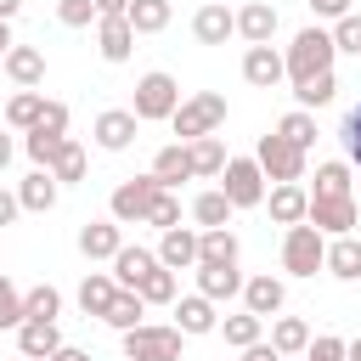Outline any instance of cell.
Listing matches in <instances>:
<instances>
[{
    "instance_id": "1",
    "label": "cell",
    "mask_w": 361,
    "mask_h": 361,
    "mask_svg": "<svg viewBox=\"0 0 361 361\" xmlns=\"http://www.w3.org/2000/svg\"><path fill=\"white\" fill-rule=\"evenodd\" d=\"M333 56H338V45H333V28H299L293 34V45L282 51V62H288V79L299 85V79H310V73H327L333 68Z\"/></svg>"
},
{
    "instance_id": "2",
    "label": "cell",
    "mask_w": 361,
    "mask_h": 361,
    "mask_svg": "<svg viewBox=\"0 0 361 361\" xmlns=\"http://www.w3.org/2000/svg\"><path fill=\"white\" fill-rule=\"evenodd\" d=\"M220 124H226V96H220V90H197V96H186V102L175 107V118H169V130H175L180 141L214 135Z\"/></svg>"
},
{
    "instance_id": "3",
    "label": "cell",
    "mask_w": 361,
    "mask_h": 361,
    "mask_svg": "<svg viewBox=\"0 0 361 361\" xmlns=\"http://www.w3.org/2000/svg\"><path fill=\"white\" fill-rule=\"evenodd\" d=\"M282 271H288V276H316V271H327V237H322L310 220L288 226V237H282Z\"/></svg>"
},
{
    "instance_id": "4",
    "label": "cell",
    "mask_w": 361,
    "mask_h": 361,
    "mask_svg": "<svg viewBox=\"0 0 361 361\" xmlns=\"http://www.w3.org/2000/svg\"><path fill=\"white\" fill-rule=\"evenodd\" d=\"M175 107H180V85H175V73H164V68H152V73H141L135 79V118L141 124H152V118H175Z\"/></svg>"
},
{
    "instance_id": "5",
    "label": "cell",
    "mask_w": 361,
    "mask_h": 361,
    "mask_svg": "<svg viewBox=\"0 0 361 361\" xmlns=\"http://www.w3.org/2000/svg\"><path fill=\"white\" fill-rule=\"evenodd\" d=\"M180 327H158V322H141L124 333V361H180Z\"/></svg>"
},
{
    "instance_id": "6",
    "label": "cell",
    "mask_w": 361,
    "mask_h": 361,
    "mask_svg": "<svg viewBox=\"0 0 361 361\" xmlns=\"http://www.w3.org/2000/svg\"><path fill=\"white\" fill-rule=\"evenodd\" d=\"M164 186H158V175L147 169V175H135V180H118L113 186V220L118 226H147V214H152V197H158Z\"/></svg>"
},
{
    "instance_id": "7",
    "label": "cell",
    "mask_w": 361,
    "mask_h": 361,
    "mask_svg": "<svg viewBox=\"0 0 361 361\" xmlns=\"http://www.w3.org/2000/svg\"><path fill=\"white\" fill-rule=\"evenodd\" d=\"M220 192L231 197V209H254V203H265V169H259V158H226V169H220Z\"/></svg>"
},
{
    "instance_id": "8",
    "label": "cell",
    "mask_w": 361,
    "mask_h": 361,
    "mask_svg": "<svg viewBox=\"0 0 361 361\" xmlns=\"http://www.w3.org/2000/svg\"><path fill=\"white\" fill-rule=\"evenodd\" d=\"M254 158H259L265 180H305V164H310V152H299V147H293V141H282L276 130H271V135H259Z\"/></svg>"
},
{
    "instance_id": "9",
    "label": "cell",
    "mask_w": 361,
    "mask_h": 361,
    "mask_svg": "<svg viewBox=\"0 0 361 361\" xmlns=\"http://www.w3.org/2000/svg\"><path fill=\"white\" fill-rule=\"evenodd\" d=\"M322 237H344L355 220H361V203H355V192L350 197H310V214H305Z\"/></svg>"
},
{
    "instance_id": "10",
    "label": "cell",
    "mask_w": 361,
    "mask_h": 361,
    "mask_svg": "<svg viewBox=\"0 0 361 361\" xmlns=\"http://www.w3.org/2000/svg\"><path fill=\"white\" fill-rule=\"evenodd\" d=\"M243 79H248L254 90H276V85L288 79L282 51H271V45H248V51H243Z\"/></svg>"
},
{
    "instance_id": "11",
    "label": "cell",
    "mask_w": 361,
    "mask_h": 361,
    "mask_svg": "<svg viewBox=\"0 0 361 361\" xmlns=\"http://www.w3.org/2000/svg\"><path fill=\"white\" fill-rule=\"evenodd\" d=\"M135 130H141L135 107H107V113H96V147H102V152H124V147L135 141Z\"/></svg>"
},
{
    "instance_id": "12",
    "label": "cell",
    "mask_w": 361,
    "mask_h": 361,
    "mask_svg": "<svg viewBox=\"0 0 361 361\" xmlns=\"http://www.w3.org/2000/svg\"><path fill=\"white\" fill-rule=\"evenodd\" d=\"M192 34H197V45H226V39L237 34V11H231V6H220V0H209V6H197Z\"/></svg>"
},
{
    "instance_id": "13",
    "label": "cell",
    "mask_w": 361,
    "mask_h": 361,
    "mask_svg": "<svg viewBox=\"0 0 361 361\" xmlns=\"http://www.w3.org/2000/svg\"><path fill=\"white\" fill-rule=\"evenodd\" d=\"M96 51H102V62H130V51H135L130 17H96Z\"/></svg>"
},
{
    "instance_id": "14",
    "label": "cell",
    "mask_w": 361,
    "mask_h": 361,
    "mask_svg": "<svg viewBox=\"0 0 361 361\" xmlns=\"http://www.w3.org/2000/svg\"><path fill=\"white\" fill-rule=\"evenodd\" d=\"M265 203H271V220H276V226H299V220L310 214V192H305L299 180H276V186L265 192Z\"/></svg>"
},
{
    "instance_id": "15",
    "label": "cell",
    "mask_w": 361,
    "mask_h": 361,
    "mask_svg": "<svg viewBox=\"0 0 361 361\" xmlns=\"http://www.w3.org/2000/svg\"><path fill=\"white\" fill-rule=\"evenodd\" d=\"M17 350H23L28 361H51V355L62 350V333H56V322H45V316H28V322L17 327Z\"/></svg>"
},
{
    "instance_id": "16",
    "label": "cell",
    "mask_w": 361,
    "mask_h": 361,
    "mask_svg": "<svg viewBox=\"0 0 361 361\" xmlns=\"http://www.w3.org/2000/svg\"><path fill=\"white\" fill-rule=\"evenodd\" d=\"M124 248V226L118 220H90V226H79V254L85 259H113Z\"/></svg>"
},
{
    "instance_id": "17",
    "label": "cell",
    "mask_w": 361,
    "mask_h": 361,
    "mask_svg": "<svg viewBox=\"0 0 361 361\" xmlns=\"http://www.w3.org/2000/svg\"><path fill=\"white\" fill-rule=\"evenodd\" d=\"M175 327H180L186 338H197V333H214V327H220V316H214V299H209V293H186V299H175Z\"/></svg>"
},
{
    "instance_id": "18",
    "label": "cell",
    "mask_w": 361,
    "mask_h": 361,
    "mask_svg": "<svg viewBox=\"0 0 361 361\" xmlns=\"http://www.w3.org/2000/svg\"><path fill=\"white\" fill-rule=\"evenodd\" d=\"M0 62H6V73H11L17 90H34V85L45 79V51H39V45H11Z\"/></svg>"
},
{
    "instance_id": "19",
    "label": "cell",
    "mask_w": 361,
    "mask_h": 361,
    "mask_svg": "<svg viewBox=\"0 0 361 361\" xmlns=\"http://www.w3.org/2000/svg\"><path fill=\"white\" fill-rule=\"evenodd\" d=\"M158 265H169V271H197V231H186V226H169L164 237H158Z\"/></svg>"
},
{
    "instance_id": "20",
    "label": "cell",
    "mask_w": 361,
    "mask_h": 361,
    "mask_svg": "<svg viewBox=\"0 0 361 361\" xmlns=\"http://www.w3.org/2000/svg\"><path fill=\"white\" fill-rule=\"evenodd\" d=\"M237 34H243L248 45H271V34H276V6H271V0H248V6L237 11Z\"/></svg>"
},
{
    "instance_id": "21",
    "label": "cell",
    "mask_w": 361,
    "mask_h": 361,
    "mask_svg": "<svg viewBox=\"0 0 361 361\" xmlns=\"http://www.w3.org/2000/svg\"><path fill=\"white\" fill-rule=\"evenodd\" d=\"M107 265H113L118 288H141V276H147V271H158V254H152V248H135V243H124V248H118Z\"/></svg>"
},
{
    "instance_id": "22",
    "label": "cell",
    "mask_w": 361,
    "mask_h": 361,
    "mask_svg": "<svg viewBox=\"0 0 361 361\" xmlns=\"http://www.w3.org/2000/svg\"><path fill=\"white\" fill-rule=\"evenodd\" d=\"M186 147H192V175H197V180H220V169H226V158H231L226 141H220V130H214V135H197V141H186Z\"/></svg>"
},
{
    "instance_id": "23",
    "label": "cell",
    "mask_w": 361,
    "mask_h": 361,
    "mask_svg": "<svg viewBox=\"0 0 361 361\" xmlns=\"http://www.w3.org/2000/svg\"><path fill=\"white\" fill-rule=\"evenodd\" d=\"M152 175H158V186H169V192H175L180 180H197V175H192V147H186V141L164 147V152L152 158Z\"/></svg>"
},
{
    "instance_id": "24",
    "label": "cell",
    "mask_w": 361,
    "mask_h": 361,
    "mask_svg": "<svg viewBox=\"0 0 361 361\" xmlns=\"http://www.w3.org/2000/svg\"><path fill=\"white\" fill-rule=\"evenodd\" d=\"M243 305H248L254 316H276V310H282V276H271V271L248 276V282H243Z\"/></svg>"
},
{
    "instance_id": "25",
    "label": "cell",
    "mask_w": 361,
    "mask_h": 361,
    "mask_svg": "<svg viewBox=\"0 0 361 361\" xmlns=\"http://www.w3.org/2000/svg\"><path fill=\"white\" fill-rule=\"evenodd\" d=\"M56 186H62V180H56L51 169H34V175L17 186V203H23L28 214H45V209H56Z\"/></svg>"
},
{
    "instance_id": "26",
    "label": "cell",
    "mask_w": 361,
    "mask_h": 361,
    "mask_svg": "<svg viewBox=\"0 0 361 361\" xmlns=\"http://www.w3.org/2000/svg\"><path fill=\"white\" fill-rule=\"evenodd\" d=\"M197 265H237V237H231V226L197 231Z\"/></svg>"
},
{
    "instance_id": "27",
    "label": "cell",
    "mask_w": 361,
    "mask_h": 361,
    "mask_svg": "<svg viewBox=\"0 0 361 361\" xmlns=\"http://www.w3.org/2000/svg\"><path fill=\"white\" fill-rule=\"evenodd\" d=\"M243 282H248V276H243L237 265H197V293H209L214 305L231 299V293H243Z\"/></svg>"
},
{
    "instance_id": "28",
    "label": "cell",
    "mask_w": 361,
    "mask_h": 361,
    "mask_svg": "<svg viewBox=\"0 0 361 361\" xmlns=\"http://www.w3.org/2000/svg\"><path fill=\"white\" fill-rule=\"evenodd\" d=\"M113 293H118V276H113V271H90V276L79 282V310H85V316H107Z\"/></svg>"
},
{
    "instance_id": "29",
    "label": "cell",
    "mask_w": 361,
    "mask_h": 361,
    "mask_svg": "<svg viewBox=\"0 0 361 361\" xmlns=\"http://www.w3.org/2000/svg\"><path fill=\"white\" fill-rule=\"evenodd\" d=\"M327 271L338 276V282H361V237H333L327 243Z\"/></svg>"
},
{
    "instance_id": "30",
    "label": "cell",
    "mask_w": 361,
    "mask_h": 361,
    "mask_svg": "<svg viewBox=\"0 0 361 361\" xmlns=\"http://www.w3.org/2000/svg\"><path fill=\"white\" fill-rule=\"evenodd\" d=\"M231 214H237V209H231V197H226L220 186H209V192L192 197V220H197L203 231H209V226H231Z\"/></svg>"
},
{
    "instance_id": "31",
    "label": "cell",
    "mask_w": 361,
    "mask_h": 361,
    "mask_svg": "<svg viewBox=\"0 0 361 361\" xmlns=\"http://www.w3.org/2000/svg\"><path fill=\"white\" fill-rule=\"evenodd\" d=\"M141 316H147V299H141L135 288H118L102 322H107V327H118V333H130V327H141Z\"/></svg>"
},
{
    "instance_id": "32",
    "label": "cell",
    "mask_w": 361,
    "mask_h": 361,
    "mask_svg": "<svg viewBox=\"0 0 361 361\" xmlns=\"http://www.w3.org/2000/svg\"><path fill=\"white\" fill-rule=\"evenodd\" d=\"M220 333H226V344H231V350H248V344H259V338H265V316H254V310L243 305L237 316H226V322H220Z\"/></svg>"
},
{
    "instance_id": "33",
    "label": "cell",
    "mask_w": 361,
    "mask_h": 361,
    "mask_svg": "<svg viewBox=\"0 0 361 361\" xmlns=\"http://www.w3.org/2000/svg\"><path fill=\"white\" fill-rule=\"evenodd\" d=\"M147 305H175L180 299V271H169V265H158V271H147L141 276V288H135Z\"/></svg>"
},
{
    "instance_id": "34",
    "label": "cell",
    "mask_w": 361,
    "mask_h": 361,
    "mask_svg": "<svg viewBox=\"0 0 361 361\" xmlns=\"http://www.w3.org/2000/svg\"><path fill=\"white\" fill-rule=\"evenodd\" d=\"M271 344H276L282 355H305V350H310V322H299V316H276V322H271Z\"/></svg>"
},
{
    "instance_id": "35",
    "label": "cell",
    "mask_w": 361,
    "mask_h": 361,
    "mask_svg": "<svg viewBox=\"0 0 361 361\" xmlns=\"http://www.w3.org/2000/svg\"><path fill=\"white\" fill-rule=\"evenodd\" d=\"M39 113H45V90H17V96L6 102V124H11V130H34Z\"/></svg>"
},
{
    "instance_id": "36",
    "label": "cell",
    "mask_w": 361,
    "mask_h": 361,
    "mask_svg": "<svg viewBox=\"0 0 361 361\" xmlns=\"http://www.w3.org/2000/svg\"><path fill=\"white\" fill-rule=\"evenodd\" d=\"M276 135H282V141H293L299 152H310V147H316V118H310V107H293V113H282Z\"/></svg>"
},
{
    "instance_id": "37",
    "label": "cell",
    "mask_w": 361,
    "mask_h": 361,
    "mask_svg": "<svg viewBox=\"0 0 361 361\" xmlns=\"http://www.w3.org/2000/svg\"><path fill=\"white\" fill-rule=\"evenodd\" d=\"M124 17L135 34H158V28H169V0H130Z\"/></svg>"
},
{
    "instance_id": "38",
    "label": "cell",
    "mask_w": 361,
    "mask_h": 361,
    "mask_svg": "<svg viewBox=\"0 0 361 361\" xmlns=\"http://www.w3.org/2000/svg\"><path fill=\"white\" fill-rule=\"evenodd\" d=\"M293 96H299V107H327V102L338 96V79H333V68H327V73H310V79H299V85H293Z\"/></svg>"
},
{
    "instance_id": "39",
    "label": "cell",
    "mask_w": 361,
    "mask_h": 361,
    "mask_svg": "<svg viewBox=\"0 0 361 361\" xmlns=\"http://www.w3.org/2000/svg\"><path fill=\"white\" fill-rule=\"evenodd\" d=\"M310 197H350V164H316V186H310Z\"/></svg>"
},
{
    "instance_id": "40",
    "label": "cell",
    "mask_w": 361,
    "mask_h": 361,
    "mask_svg": "<svg viewBox=\"0 0 361 361\" xmlns=\"http://www.w3.org/2000/svg\"><path fill=\"white\" fill-rule=\"evenodd\" d=\"M23 147H28L34 169H51V164H56V152L68 147V135H51V130H28V135H23Z\"/></svg>"
},
{
    "instance_id": "41",
    "label": "cell",
    "mask_w": 361,
    "mask_h": 361,
    "mask_svg": "<svg viewBox=\"0 0 361 361\" xmlns=\"http://www.w3.org/2000/svg\"><path fill=\"white\" fill-rule=\"evenodd\" d=\"M28 322V310H23V288L0 271V327H23Z\"/></svg>"
},
{
    "instance_id": "42",
    "label": "cell",
    "mask_w": 361,
    "mask_h": 361,
    "mask_svg": "<svg viewBox=\"0 0 361 361\" xmlns=\"http://www.w3.org/2000/svg\"><path fill=\"white\" fill-rule=\"evenodd\" d=\"M23 310H28V316H45V322H56V310H62V293H56L51 282H39V288H28V293H23Z\"/></svg>"
},
{
    "instance_id": "43",
    "label": "cell",
    "mask_w": 361,
    "mask_h": 361,
    "mask_svg": "<svg viewBox=\"0 0 361 361\" xmlns=\"http://www.w3.org/2000/svg\"><path fill=\"white\" fill-rule=\"evenodd\" d=\"M51 175L68 186V180H85V147L79 141H68L62 152H56V164H51Z\"/></svg>"
},
{
    "instance_id": "44",
    "label": "cell",
    "mask_w": 361,
    "mask_h": 361,
    "mask_svg": "<svg viewBox=\"0 0 361 361\" xmlns=\"http://www.w3.org/2000/svg\"><path fill=\"white\" fill-rule=\"evenodd\" d=\"M147 226H158V231H169V226H180V197L164 186L158 197H152V214H147Z\"/></svg>"
},
{
    "instance_id": "45",
    "label": "cell",
    "mask_w": 361,
    "mask_h": 361,
    "mask_svg": "<svg viewBox=\"0 0 361 361\" xmlns=\"http://www.w3.org/2000/svg\"><path fill=\"white\" fill-rule=\"evenodd\" d=\"M56 23L62 28H90L96 23V0H56Z\"/></svg>"
},
{
    "instance_id": "46",
    "label": "cell",
    "mask_w": 361,
    "mask_h": 361,
    "mask_svg": "<svg viewBox=\"0 0 361 361\" xmlns=\"http://www.w3.org/2000/svg\"><path fill=\"white\" fill-rule=\"evenodd\" d=\"M333 45H338V51H350V56H361V11H350V17H338V23H333Z\"/></svg>"
},
{
    "instance_id": "47",
    "label": "cell",
    "mask_w": 361,
    "mask_h": 361,
    "mask_svg": "<svg viewBox=\"0 0 361 361\" xmlns=\"http://www.w3.org/2000/svg\"><path fill=\"white\" fill-rule=\"evenodd\" d=\"M310 361H350L344 355V338H333V333H322V338H310V350H305Z\"/></svg>"
},
{
    "instance_id": "48",
    "label": "cell",
    "mask_w": 361,
    "mask_h": 361,
    "mask_svg": "<svg viewBox=\"0 0 361 361\" xmlns=\"http://www.w3.org/2000/svg\"><path fill=\"white\" fill-rule=\"evenodd\" d=\"M34 130H51V135H68V102H45V113H39V124Z\"/></svg>"
},
{
    "instance_id": "49",
    "label": "cell",
    "mask_w": 361,
    "mask_h": 361,
    "mask_svg": "<svg viewBox=\"0 0 361 361\" xmlns=\"http://www.w3.org/2000/svg\"><path fill=\"white\" fill-rule=\"evenodd\" d=\"M316 17H327V23H338V17H350V0H305Z\"/></svg>"
},
{
    "instance_id": "50",
    "label": "cell",
    "mask_w": 361,
    "mask_h": 361,
    "mask_svg": "<svg viewBox=\"0 0 361 361\" xmlns=\"http://www.w3.org/2000/svg\"><path fill=\"white\" fill-rule=\"evenodd\" d=\"M243 361H288V355H282L271 338H259V344H248V350H243Z\"/></svg>"
},
{
    "instance_id": "51",
    "label": "cell",
    "mask_w": 361,
    "mask_h": 361,
    "mask_svg": "<svg viewBox=\"0 0 361 361\" xmlns=\"http://www.w3.org/2000/svg\"><path fill=\"white\" fill-rule=\"evenodd\" d=\"M17 214H23V203H17V192H6V186H0V226H11Z\"/></svg>"
},
{
    "instance_id": "52",
    "label": "cell",
    "mask_w": 361,
    "mask_h": 361,
    "mask_svg": "<svg viewBox=\"0 0 361 361\" xmlns=\"http://www.w3.org/2000/svg\"><path fill=\"white\" fill-rule=\"evenodd\" d=\"M130 0H96V17H124Z\"/></svg>"
},
{
    "instance_id": "53",
    "label": "cell",
    "mask_w": 361,
    "mask_h": 361,
    "mask_svg": "<svg viewBox=\"0 0 361 361\" xmlns=\"http://www.w3.org/2000/svg\"><path fill=\"white\" fill-rule=\"evenodd\" d=\"M344 152H350V164L361 169V135H350V130H344Z\"/></svg>"
},
{
    "instance_id": "54",
    "label": "cell",
    "mask_w": 361,
    "mask_h": 361,
    "mask_svg": "<svg viewBox=\"0 0 361 361\" xmlns=\"http://www.w3.org/2000/svg\"><path fill=\"white\" fill-rule=\"evenodd\" d=\"M51 361H90V355H85V350H73V344H62V350H56Z\"/></svg>"
},
{
    "instance_id": "55",
    "label": "cell",
    "mask_w": 361,
    "mask_h": 361,
    "mask_svg": "<svg viewBox=\"0 0 361 361\" xmlns=\"http://www.w3.org/2000/svg\"><path fill=\"white\" fill-rule=\"evenodd\" d=\"M11 45H17V39H11V23H6V17H0V56H6V51H11Z\"/></svg>"
},
{
    "instance_id": "56",
    "label": "cell",
    "mask_w": 361,
    "mask_h": 361,
    "mask_svg": "<svg viewBox=\"0 0 361 361\" xmlns=\"http://www.w3.org/2000/svg\"><path fill=\"white\" fill-rule=\"evenodd\" d=\"M344 130H350V135H361V107H350V113H344Z\"/></svg>"
},
{
    "instance_id": "57",
    "label": "cell",
    "mask_w": 361,
    "mask_h": 361,
    "mask_svg": "<svg viewBox=\"0 0 361 361\" xmlns=\"http://www.w3.org/2000/svg\"><path fill=\"white\" fill-rule=\"evenodd\" d=\"M17 11H23V0H0V17H6V23H11Z\"/></svg>"
},
{
    "instance_id": "58",
    "label": "cell",
    "mask_w": 361,
    "mask_h": 361,
    "mask_svg": "<svg viewBox=\"0 0 361 361\" xmlns=\"http://www.w3.org/2000/svg\"><path fill=\"white\" fill-rule=\"evenodd\" d=\"M6 164H11V135L0 130V169H6Z\"/></svg>"
},
{
    "instance_id": "59",
    "label": "cell",
    "mask_w": 361,
    "mask_h": 361,
    "mask_svg": "<svg viewBox=\"0 0 361 361\" xmlns=\"http://www.w3.org/2000/svg\"><path fill=\"white\" fill-rule=\"evenodd\" d=\"M344 355H350V361H361V338H350V344H344Z\"/></svg>"
},
{
    "instance_id": "60",
    "label": "cell",
    "mask_w": 361,
    "mask_h": 361,
    "mask_svg": "<svg viewBox=\"0 0 361 361\" xmlns=\"http://www.w3.org/2000/svg\"><path fill=\"white\" fill-rule=\"evenodd\" d=\"M23 361H28V355H23Z\"/></svg>"
}]
</instances>
